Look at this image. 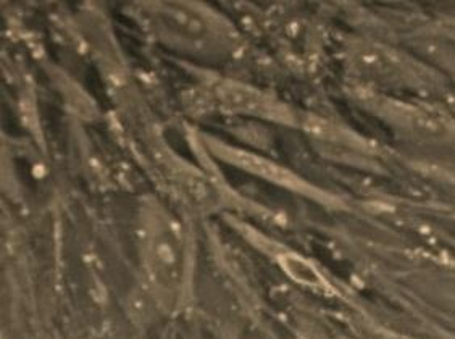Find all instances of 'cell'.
Returning a JSON list of instances; mask_svg holds the SVG:
<instances>
[{
	"mask_svg": "<svg viewBox=\"0 0 455 339\" xmlns=\"http://www.w3.org/2000/svg\"><path fill=\"white\" fill-rule=\"evenodd\" d=\"M357 94L368 112L405 138L428 142L455 140V117L438 105L363 87H357Z\"/></svg>",
	"mask_w": 455,
	"mask_h": 339,
	"instance_id": "obj_2",
	"label": "cell"
},
{
	"mask_svg": "<svg viewBox=\"0 0 455 339\" xmlns=\"http://www.w3.org/2000/svg\"><path fill=\"white\" fill-rule=\"evenodd\" d=\"M346 61L357 87L385 94L433 96L443 85L428 65L378 41H354L346 52Z\"/></svg>",
	"mask_w": 455,
	"mask_h": 339,
	"instance_id": "obj_1",
	"label": "cell"
},
{
	"mask_svg": "<svg viewBox=\"0 0 455 339\" xmlns=\"http://www.w3.org/2000/svg\"><path fill=\"white\" fill-rule=\"evenodd\" d=\"M280 261L284 271L294 281H298L299 285L314 287V289L328 287L326 279L322 277V273L316 270L315 265L306 261L304 257L296 255V254H286L281 257Z\"/></svg>",
	"mask_w": 455,
	"mask_h": 339,
	"instance_id": "obj_7",
	"label": "cell"
},
{
	"mask_svg": "<svg viewBox=\"0 0 455 339\" xmlns=\"http://www.w3.org/2000/svg\"><path fill=\"white\" fill-rule=\"evenodd\" d=\"M213 97L228 112L244 113L272 122L292 123L294 113L276 97L235 81H223L215 87Z\"/></svg>",
	"mask_w": 455,
	"mask_h": 339,
	"instance_id": "obj_5",
	"label": "cell"
},
{
	"mask_svg": "<svg viewBox=\"0 0 455 339\" xmlns=\"http://www.w3.org/2000/svg\"><path fill=\"white\" fill-rule=\"evenodd\" d=\"M142 238L152 285L160 296L176 299L188 271V251L180 226L165 210L149 209Z\"/></svg>",
	"mask_w": 455,
	"mask_h": 339,
	"instance_id": "obj_3",
	"label": "cell"
},
{
	"mask_svg": "<svg viewBox=\"0 0 455 339\" xmlns=\"http://www.w3.org/2000/svg\"><path fill=\"white\" fill-rule=\"evenodd\" d=\"M228 160L235 162L236 165L243 166L251 170L252 174H260L267 180H272L275 183L288 186L291 190H298V191H307V186L300 178L296 174H291L286 168L273 164L267 158L262 157L254 156V154H245V152H239V150H227Z\"/></svg>",
	"mask_w": 455,
	"mask_h": 339,
	"instance_id": "obj_6",
	"label": "cell"
},
{
	"mask_svg": "<svg viewBox=\"0 0 455 339\" xmlns=\"http://www.w3.org/2000/svg\"><path fill=\"white\" fill-rule=\"evenodd\" d=\"M149 20L160 37L184 51L215 52L229 41V29L217 17L183 4L150 5Z\"/></svg>",
	"mask_w": 455,
	"mask_h": 339,
	"instance_id": "obj_4",
	"label": "cell"
}]
</instances>
